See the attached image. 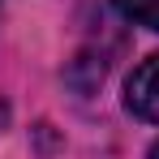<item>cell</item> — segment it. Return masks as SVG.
Instances as JSON below:
<instances>
[{"label":"cell","instance_id":"1","mask_svg":"<svg viewBox=\"0 0 159 159\" xmlns=\"http://www.w3.org/2000/svg\"><path fill=\"white\" fill-rule=\"evenodd\" d=\"M125 107L138 120H159V52L146 56L125 82Z\"/></svg>","mask_w":159,"mask_h":159},{"label":"cell","instance_id":"2","mask_svg":"<svg viewBox=\"0 0 159 159\" xmlns=\"http://www.w3.org/2000/svg\"><path fill=\"white\" fill-rule=\"evenodd\" d=\"M116 9L146 30H159V0H116Z\"/></svg>","mask_w":159,"mask_h":159},{"label":"cell","instance_id":"3","mask_svg":"<svg viewBox=\"0 0 159 159\" xmlns=\"http://www.w3.org/2000/svg\"><path fill=\"white\" fill-rule=\"evenodd\" d=\"M146 159H159V142H155V146H151V155H146Z\"/></svg>","mask_w":159,"mask_h":159}]
</instances>
